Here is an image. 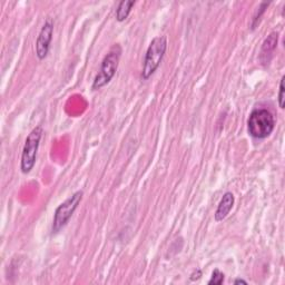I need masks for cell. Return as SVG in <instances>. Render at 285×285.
<instances>
[{
  "label": "cell",
  "instance_id": "1",
  "mask_svg": "<svg viewBox=\"0 0 285 285\" xmlns=\"http://www.w3.org/2000/svg\"><path fill=\"white\" fill-rule=\"evenodd\" d=\"M274 127L275 120L270 110L267 109H255L251 112L247 121V128L252 137L263 139L270 136Z\"/></svg>",
  "mask_w": 285,
  "mask_h": 285
},
{
  "label": "cell",
  "instance_id": "2",
  "mask_svg": "<svg viewBox=\"0 0 285 285\" xmlns=\"http://www.w3.org/2000/svg\"><path fill=\"white\" fill-rule=\"evenodd\" d=\"M166 49H167L166 37L158 36L152 40L147 48L146 56H145L144 68L142 72L143 79H148L156 72V69L159 67L160 63L163 61Z\"/></svg>",
  "mask_w": 285,
  "mask_h": 285
},
{
  "label": "cell",
  "instance_id": "3",
  "mask_svg": "<svg viewBox=\"0 0 285 285\" xmlns=\"http://www.w3.org/2000/svg\"><path fill=\"white\" fill-rule=\"evenodd\" d=\"M121 55H122L121 46L116 45L111 48L110 51L107 53V55L104 57L103 62H101L100 71L97 74V76L95 77L91 88L94 90L100 89L101 87H104L105 85L110 82L117 72Z\"/></svg>",
  "mask_w": 285,
  "mask_h": 285
},
{
  "label": "cell",
  "instance_id": "4",
  "mask_svg": "<svg viewBox=\"0 0 285 285\" xmlns=\"http://www.w3.org/2000/svg\"><path fill=\"white\" fill-rule=\"evenodd\" d=\"M42 127L37 126L30 132L28 137L26 138V142L21 154L20 169L24 174H28L34 168L37 159V153L40 145V139L42 137Z\"/></svg>",
  "mask_w": 285,
  "mask_h": 285
},
{
  "label": "cell",
  "instance_id": "5",
  "mask_svg": "<svg viewBox=\"0 0 285 285\" xmlns=\"http://www.w3.org/2000/svg\"><path fill=\"white\" fill-rule=\"evenodd\" d=\"M83 195H84L83 191H77L56 208L52 220L53 234L58 233L59 231L66 226L67 223L69 222V219L72 218L74 212L76 211V208L78 207L79 203L82 202Z\"/></svg>",
  "mask_w": 285,
  "mask_h": 285
},
{
  "label": "cell",
  "instance_id": "6",
  "mask_svg": "<svg viewBox=\"0 0 285 285\" xmlns=\"http://www.w3.org/2000/svg\"><path fill=\"white\" fill-rule=\"evenodd\" d=\"M52 35H53V23L51 19H47L45 25L42 26L38 38H37L36 41V55L40 61L45 59L48 55V52H49Z\"/></svg>",
  "mask_w": 285,
  "mask_h": 285
},
{
  "label": "cell",
  "instance_id": "7",
  "mask_svg": "<svg viewBox=\"0 0 285 285\" xmlns=\"http://www.w3.org/2000/svg\"><path fill=\"white\" fill-rule=\"evenodd\" d=\"M234 195L231 192H226L223 195L222 200H220L216 212L214 214V218L216 222H220L224 218H226L227 215L230 214L231 209L233 208L234 205Z\"/></svg>",
  "mask_w": 285,
  "mask_h": 285
},
{
  "label": "cell",
  "instance_id": "8",
  "mask_svg": "<svg viewBox=\"0 0 285 285\" xmlns=\"http://www.w3.org/2000/svg\"><path fill=\"white\" fill-rule=\"evenodd\" d=\"M135 6V2H127V0H124V2H121L120 5H118L117 10H116V19L118 21H124L126 20L128 15L131 14L132 8Z\"/></svg>",
  "mask_w": 285,
  "mask_h": 285
},
{
  "label": "cell",
  "instance_id": "9",
  "mask_svg": "<svg viewBox=\"0 0 285 285\" xmlns=\"http://www.w3.org/2000/svg\"><path fill=\"white\" fill-rule=\"evenodd\" d=\"M277 40H278V35L276 33H272L270 36H267V38L264 40L262 45V57L271 55V53L275 49L277 46Z\"/></svg>",
  "mask_w": 285,
  "mask_h": 285
},
{
  "label": "cell",
  "instance_id": "10",
  "mask_svg": "<svg viewBox=\"0 0 285 285\" xmlns=\"http://www.w3.org/2000/svg\"><path fill=\"white\" fill-rule=\"evenodd\" d=\"M224 273L216 268L212 274V278L208 281V285H220L224 282Z\"/></svg>",
  "mask_w": 285,
  "mask_h": 285
},
{
  "label": "cell",
  "instance_id": "11",
  "mask_svg": "<svg viewBox=\"0 0 285 285\" xmlns=\"http://www.w3.org/2000/svg\"><path fill=\"white\" fill-rule=\"evenodd\" d=\"M267 6H268V4H266V3H262V4H261V6L259 7V10H257V13H256V15H255L254 19H253L252 29H254L255 27H256V25L260 23V19H261V17H262V15L264 14V12H265V9L267 8Z\"/></svg>",
  "mask_w": 285,
  "mask_h": 285
},
{
  "label": "cell",
  "instance_id": "12",
  "mask_svg": "<svg viewBox=\"0 0 285 285\" xmlns=\"http://www.w3.org/2000/svg\"><path fill=\"white\" fill-rule=\"evenodd\" d=\"M284 79H285V76L282 77L281 79V82H279V91H278V106H279V108H284V106H285V88H284Z\"/></svg>",
  "mask_w": 285,
  "mask_h": 285
},
{
  "label": "cell",
  "instance_id": "13",
  "mask_svg": "<svg viewBox=\"0 0 285 285\" xmlns=\"http://www.w3.org/2000/svg\"><path fill=\"white\" fill-rule=\"evenodd\" d=\"M202 275V273H201V271H197V272H195V273H193L192 275H191V279L192 281H194V279H197V278H200V276Z\"/></svg>",
  "mask_w": 285,
  "mask_h": 285
},
{
  "label": "cell",
  "instance_id": "14",
  "mask_svg": "<svg viewBox=\"0 0 285 285\" xmlns=\"http://www.w3.org/2000/svg\"><path fill=\"white\" fill-rule=\"evenodd\" d=\"M234 284H247V282L242 278H236L234 281Z\"/></svg>",
  "mask_w": 285,
  "mask_h": 285
}]
</instances>
